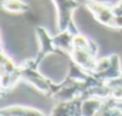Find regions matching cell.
I'll return each instance as SVG.
<instances>
[{"label":"cell","instance_id":"6da1fadb","mask_svg":"<svg viewBox=\"0 0 122 116\" xmlns=\"http://www.w3.org/2000/svg\"><path fill=\"white\" fill-rule=\"evenodd\" d=\"M97 53L98 45L90 37L80 32L74 35L73 48L68 55L72 61H74L78 66H80L90 74H92L97 62Z\"/></svg>","mask_w":122,"mask_h":116},{"label":"cell","instance_id":"7a4b0ae2","mask_svg":"<svg viewBox=\"0 0 122 116\" xmlns=\"http://www.w3.org/2000/svg\"><path fill=\"white\" fill-rule=\"evenodd\" d=\"M37 68H38V66L35 64L34 59L25 60L23 64L19 65L20 79H22V81H25V83L32 85L40 92L50 97L55 90L56 83H54L49 78L44 77Z\"/></svg>","mask_w":122,"mask_h":116},{"label":"cell","instance_id":"3957f363","mask_svg":"<svg viewBox=\"0 0 122 116\" xmlns=\"http://www.w3.org/2000/svg\"><path fill=\"white\" fill-rule=\"evenodd\" d=\"M57 16V30H70L72 34H79V30L73 20V13L79 7L77 0H53Z\"/></svg>","mask_w":122,"mask_h":116},{"label":"cell","instance_id":"277c9868","mask_svg":"<svg viewBox=\"0 0 122 116\" xmlns=\"http://www.w3.org/2000/svg\"><path fill=\"white\" fill-rule=\"evenodd\" d=\"M0 87H1L3 95L6 92H10L19 81L20 79V72H19V65H16V62L12 60V57L7 55V53L1 49V62H0Z\"/></svg>","mask_w":122,"mask_h":116},{"label":"cell","instance_id":"5b68a950","mask_svg":"<svg viewBox=\"0 0 122 116\" xmlns=\"http://www.w3.org/2000/svg\"><path fill=\"white\" fill-rule=\"evenodd\" d=\"M84 5L99 24L116 30L117 16L112 11V4L104 3V1H97V0H85Z\"/></svg>","mask_w":122,"mask_h":116},{"label":"cell","instance_id":"8992f818","mask_svg":"<svg viewBox=\"0 0 122 116\" xmlns=\"http://www.w3.org/2000/svg\"><path fill=\"white\" fill-rule=\"evenodd\" d=\"M36 35H37V38H38V42H40V50H38L37 56L34 59V61L37 66H40V64L49 54H54V53L60 54V50L55 47L53 37L49 35V32L43 26L36 28Z\"/></svg>","mask_w":122,"mask_h":116},{"label":"cell","instance_id":"52a82bcc","mask_svg":"<svg viewBox=\"0 0 122 116\" xmlns=\"http://www.w3.org/2000/svg\"><path fill=\"white\" fill-rule=\"evenodd\" d=\"M81 104L83 99L81 98H76L71 101H65V102H59V104L51 110L50 115L54 116H79L81 115Z\"/></svg>","mask_w":122,"mask_h":116},{"label":"cell","instance_id":"ba28073f","mask_svg":"<svg viewBox=\"0 0 122 116\" xmlns=\"http://www.w3.org/2000/svg\"><path fill=\"white\" fill-rule=\"evenodd\" d=\"M73 38H74V34H72L70 30L59 31L57 35L53 36L54 44L60 50V55L66 56L67 54L71 53L73 48Z\"/></svg>","mask_w":122,"mask_h":116},{"label":"cell","instance_id":"9c48e42d","mask_svg":"<svg viewBox=\"0 0 122 116\" xmlns=\"http://www.w3.org/2000/svg\"><path fill=\"white\" fill-rule=\"evenodd\" d=\"M1 116H46V114L36 108L24 105H10L0 110Z\"/></svg>","mask_w":122,"mask_h":116},{"label":"cell","instance_id":"30bf717a","mask_svg":"<svg viewBox=\"0 0 122 116\" xmlns=\"http://www.w3.org/2000/svg\"><path fill=\"white\" fill-rule=\"evenodd\" d=\"M111 57H112V62H111V66H110L108 70H105L104 72H101V73L92 74V76H95L99 81L107 83V81H109V80H111V79L118 78V77L122 74L120 56H118L117 54H111Z\"/></svg>","mask_w":122,"mask_h":116},{"label":"cell","instance_id":"8fae6325","mask_svg":"<svg viewBox=\"0 0 122 116\" xmlns=\"http://www.w3.org/2000/svg\"><path fill=\"white\" fill-rule=\"evenodd\" d=\"M104 98L101 97H89L83 99L81 104V115L84 116H97Z\"/></svg>","mask_w":122,"mask_h":116},{"label":"cell","instance_id":"7c38bea8","mask_svg":"<svg viewBox=\"0 0 122 116\" xmlns=\"http://www.w3.org/2000/svg\"><path fill=\"white\" fill-rule=\"evenodd\" d=\"M1 6L5 11L11 13H24L29 11V5L23 0H3Z\"/></svg>","mask_w":122,"mask_h":116},{"label":"cell","instance_id":"4fadbf2b","mask_svg":"<svg viewBox=\"0 0 122 116\" xmlns=\"http://www.w3.org/2000/svg\"><path fill=\"white\" fill-rule=\"evenodd\" d=\"M111 62H112V57H111V55H109V56H104V57H101V59H97V62H96V66H95V70H93L92 74L104 72L105 70H108V68L111 66Z\"/></svg>","mask_w":122,"mask_h":116},{"label":"cell","instance_id":"5bb4252c","mask_svg":"<svg viewBox=\"0 0 122 116\" xmlns=\"http://www.w3.org/2000/svg\"><path fill=\"white\" fill-rule=\"evenodd\" d=\"M112 11L116 16H122V0H118L116 4H112Z\"/></svg>","mask_w":122,"mask_h":116}]
</instances>
